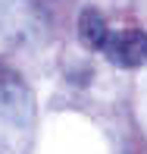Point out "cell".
<instances>
[{
    "mask_svg": "<svg viewBox=\"0 0 147 154\" xmlns=\"http://www.w3.org/2000/svg\"><path fill=\"white\" fill-rule=\"evenodd\" d=\"M107 60L119 69H138L147 63V35L138 32V29H125V32H116L110 35L107 47H103Z\"/></svg>",
    "mask_w": 147,
    "mask_h": 154,
    "instance_id": "cell-1",
    "label": "cell"
},
{
    "mask_svg": "<svg viewBox=\"0 0 147 154\" xmlns=\"http://www.w3.org/2000/svg\"><path fill=\"white\" fill-rule=\"evenodd\" d=\"M31 113V97L22 82L13 75H0V116H10L16 123H25Z\"/></svg>",
    "mask_w": 147,
    "mask_h": 154,
    "instance_id": "cell-2",
    "label": "cell"
},
{
    "mask_svg": "<svg viewBox=\"0 0 147 154\" xmlns=\"http://www.w3.org/2000/svg\"><path fill=\"white\" fill-rule=\"evenodd\" d=\"M78 38H81L85 47H91V51H103V47H107L110 25H107V19H103V13H97L94 6L81 10V16H78Z\"/></svg>",
    "mask_w": 147,
    "mask_h": 154,
    "instance_id": "cell-3",
    "label": "cell"
}]
</instances>
